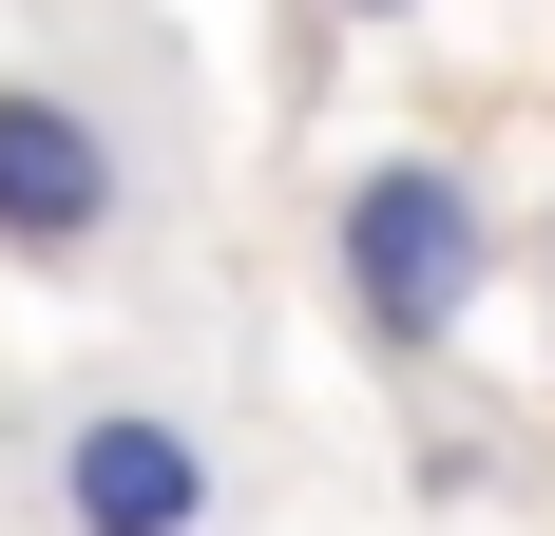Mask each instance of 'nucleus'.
<instances>
[{
	"instance_id": "nucleus-3",
	"label": "nucleus",
	"mask_w": 555,
	"mask_h": 536,
	"mask_svg": "<svg viewBox=\"0 0 555 536\" xmlns=\"http://www.w3.org/2000/svg\"><path fill=\"white\" fill-rule=\"evenodd\" d=\"M134 230V154L77 77H0V268H96Z\"/></svg>"
},
{
	"instance_id": "nucleus-1",
	"label": "nucleus",
	"mask_w": 555,
	"mask_h": 536,
	"mask_svg": "<svg viewBox=\"0 0 555 536\" xmlns=\"http://www.w3.org/2000/svg\"><path fill=\"white\" fill-rule=\"evenodd\" d=\"M499 192H479V173L460 154H364L326 192V288H345V326H364V345H384V365H441L460 326L499 307Z\"/></svg>"
},
{
	"instance_id": "nucleus-5",
	"label": "nucleus",
	"mask_w": 555,
	"mask_h": 536,
	"mask_svg": "<svg viewBox=\"0 0 555 536\" xmlns=\"http://www.w3.org/2000/svg\"><path fill=\"white\" fill-rule=\"evenodd\" d=\"M537 307H555V212H537Z\"/></svg>"
},
{
	"instance_id": "nucleus-2",
	"label": "nucleus",
	"mask_w": 555,
	"mask_h": 536,
	"mask_svg": "<svg viewBox=\"0 0 555 536\" xmlns=\"http://www.w3.org/2000/svg\"><path fill=\"white\" fill-rule=\"evenodd\" d=\"M39 518L57 536H211L230 460L172 383H77V403H39Z\"/></svg>"
},
{
	"instance_id": "nucleus-4",
	"label": "nucleus",
	"mask_w": 555,
	"mask_h": 536,
	"mask_svg": "<svg viewBox=\"0 0 555 536\" xmlns=\"http://www.w3.org/2000/svg\"><path fill=\"white\" fill-rule=\"evenodd\" d=\"M326 20H422V0H326Z\"/></svg>"
}]
</instances>
